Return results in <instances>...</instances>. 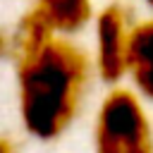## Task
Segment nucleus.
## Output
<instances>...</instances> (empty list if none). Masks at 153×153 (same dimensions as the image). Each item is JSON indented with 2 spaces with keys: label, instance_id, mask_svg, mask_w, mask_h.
Masks as SVG:
<instances>
[{
  "label": "nucleus",
  "instance_id": "obj_4",
  "mask_svg": "<svg viewBox=\"0 0 153 153\" xmlns=\"http://www.w3.org/2000/svg\"><path fill=\"white\" fill-rule=\"evenodd\" d=\"M127 76L131 88L153 103V17L134 22L127 48Z\"/></svg>",
  "mask_w": 153,
  "mask_h": 153
},
{
  "label": "nucleus",
  "instance_id": "obj_9",
  "mask_svg": "<svg viewBox=\"0 0 153 153\" xmlns=\"http://www.w3.org/2000/svg\"><path fill=\"white\" fill-rule=\"evenodd\" d=\"M143 2H146V7H148V10L153 12V0H143Z\"/></svg>",
  "mask_w": 153,
  "mask_h": 153
},
{
  "label": "nucleus",
  "instance_id": "obj_5",
  "mask_svg": "<svg viewBox=\"0 0 153 153\" xmlns=\"http://www.w3.org/2000/svg\"><path fill=\"white\" fill-rule=\"evenodd\" d=\"M12 36V62L17 57H24L33 50H38L41 45H45L53 36H57V31L53 29L50 19L45 17V12L31 2L14 22V26L10 29Z\"/></svg>",
  "mask_w": 153,
  "mask_h": 153
},
{
  "label": "nucleus",
  "instance_id": "obj_3",
  "mask_svg": "<svg viewBox=\"0 0 153 153\" xmlns=\"http://www.w3.org/2000/svg\"><path fill=\"white\" fill-rule=\"evenodd\" d=\"M134 22L136 19L131 10L124 2L112 0L100 10H96L88 24L93 36V45L88 53L93 62V72L100 81L110 86L120 84L127 76V48Z\"/></svg>",
  "mask_w": 153,
  "mask_h": 153
},
{
  "label": "nucleus",
  "instance_id": "obj_1",
  "mask_svg": "<svg viewBox=\"0 0 153 153\" xmlns=\"http://www.w3.org/2000/svg\"><path fill=\"white\" fill-rule=\"evenodd\" d=\"M12 65L24 131L38 141L60 139L79 117L96 76L88 50L74 36L57 33Z\"/></svg>",
  "mask_w": 153,
  "mask_h": 153
},
{
  "label": "nucleus",
  "instance_id": "obj_2",
  "mask_svg": "<svg viewBox=\"0 0 153 153\" xmlns=\"http://www.w3.org/2000/svg\"><path fill=\"white\" fill-rule=\"evenodd\" d=\"M93 153H153V124L134 88L115 84L98 103Z\"/></svg>",
  "mask_w": 153,
  "mask_h": 153
},
{
  "label": "nucleus",
  "instance_id": "obj_6",
  "mask_svg": "<svg viewBox=\"0 0 153 153\" xmlns=\"http://www.w3.org/2000/svg\"><path fill=\"white\" fill-rule=\"evenodd\" d=\"M45 17L50 19L53 29L60 36H79L84 29H88L96 5L93 0H33Z\"/></svg>",
  "mask_w": 153,
  "mask_h": 153
},
{
  "label": "nucleus",
  "instance_id": "obj_7",
  "mask_svg": "<svg viewBox=\"0 0 153 153\" xmlns=\"http://www.w3.org/2000/svg\"><path fill=\"white\" fill-rule=\"evenodd\" d=\"M2 60H12V36L5 26H0V62Z\"/></svg>",
  "mask_w": 153,
  "mask_h": 153
},
{
  "label": "nucleus",
  "instance_id": "obj_8",
  "mask_svg": "<svg viewBox=\"0 0 153 153\" xmlns=\"http://www.w3.org/2000/svg\"><path fill=\"white\" fill-rule=\"evenodd\" d=\"M0 153H19V143L10 134H0Z\"/></svg>",
  "mask_w": 153,
  "mask_h": 153
}]
</instances>
